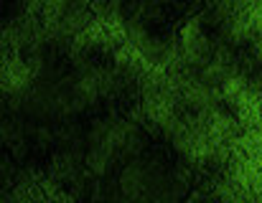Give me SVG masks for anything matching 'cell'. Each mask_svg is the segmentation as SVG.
Here are the masks:
<instances>
[{
    "label": "cell",
    "instance_id": "obj_1",
    "mask_svg": "<svg viewBox=\"0 0 262 203\" xmlns=\"http://www.w3.org/2000/svg\"><path fill=\"white\" fill-rule=\"evenodd\" d=\"M31 82V71L20 59H8L3 66V89L8 94H20Z\"/></svg>",
    "mask_w": 262,
    "mask_h": 203
}]
</instances>
